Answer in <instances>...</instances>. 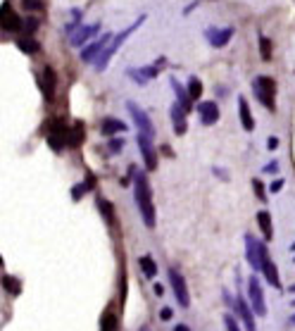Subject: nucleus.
<instances>
[{
	"label": "nucleus",
	"instance_id": "20",
	"mask_svg": "<svg viewBox=\"0 0 295 331\" xmlns=\"http://www.w3.org/2000/svg\"><path fill=\"white\" fill-rule=\"evenodd\" d=\"M257 224H259V229H262L264 241H271V238H274V226H271V215H269L267 210L257 212Z\"/></svg>",
	"mask_w": 295,
	"mask_h": 331
},
{
	"label": "nucleus",
	"instance_id": "27",
	"mask_svg": "<svg viewBox=\"0 0 295 331\" xmlns=\"http://www.w3.org/2000/svg\"><path fill=\"white\" fill-rule=\"evenodd\" d=\"M188 93H190V98H193V100H200V96H202V81L198 79V76H190V79H188Z\"/></svg>",
	"mask_w": 295,
	"mask_h": 331
},
{
	"label": "nucleus",
	"instance_id": "8",
	"mask_svg": "<svg viewBox=\"0 0 295 331\" xmlns=\"http://www.w3.org/2000/svg\"><path fill=\"white\" fill-rule=\"evenodd\" d=\"M169 284L174 289V295L181 307H188L190 305V295H188V289H186V281H184V274H179L176 269H169Z\"/></svg>",
	"mask_w": 295,
	"mask_h": 331
},
{
	"label": "nucleus",
	"instance_id": "19",
	"mask_svg": "<svg viewBox=\"0 0 295 331\" xmlns=\"http://www.w3.org/2000/svg\"><path fill=\"white\" fill-rule=\"evenodd\" d=\"M169 83H172V88H174V93H176V100H179V105L184 108V110H190L193 108V98H190V93L188 91H184V86L176 81V79H169Z\"/></svg>",
	"mask_w": 295,
	"mask_h": 331
},
{
	"label": "nucleus",
	"instance_id": "3",
	"mask_svg": "<svg viewBox=\"0 0 295 331\" xmlns=\"http://www.w3.org/2000/svg\"><path fill=\"white\" fill-rule=\"evenodd\" d=\"M253 91H255L257 100L267 108V110H274L276 105H274V93H276V83L271 76H257L255 81H253Z\"/></svg>",
	"mask_w": 295,
	"mask_h": 331
},
{
	"label": "nucleus",
	"instance_id": "44",
	"mask_svg": "<svg viewBox=\"0 0 295 331\" xmlns=\"http://www.w3.org/2000/svg\"><path fill=\"white\" fill-rule=\"evenodd\" d=\"M174 331H190V329H188L186 324H179V327H174Z\"/></svg>",
	"mask_w": 295,
	"mask_h": 331
},
{
	"label": "nucleus",
	"instance_id": "45",
	"mask_svg": "<svg viewBox=\"0 0 295 331\" xmlns=\"http://www.w3.org/2000/svg\"><path fill=\"white\" fill-rule=\"evenodd\" d=\"M288 324H295V315H291V319H288Z\"/></svg>",
	"mask_w": 295,
	"mask_h": 331
},
{
	"label": "nucleus",
	"instance_id": "26",
	"mask_svg": "<svg viewBox=\"0 0 295 331\" xmlns=\"http://www.w3.org/2000/svg\"><path fill=\"white\" fill-rule=\"evenodd\" d=\"M2 289L7 291L10 295H19V293H22V284H19L17 279H12L10 274H5L2 276Z\"/></svg>",
	"mask_w": 295,
	"mask_h": 331
},
{
	"label": "nucleus",
	"instance_id": "38",
	"mask_svg": "<svg viewBox=\"0 0 295 331\" xmlns=\"http://www.w3.org/2000/svg\"><path fill=\"white\" fill-rule=\"evenodd\" d=\"M281 188H283V179H276V181H271V186H269V191H271V193H279Z\"/></svg>",
	"mask_w": 295,
	"mask_h": 331
},
{
	"label": "nucleus",
	"instance_id": "48",
	"mask_svg": "<svg viewBox=\"0 0 295 331\" xmlns=\"http://www.w3.org/2000/svg\"><path fill=\"white\" fill-rule=\"evenodd\" d=\"M291 305H293V307H295V300H293V303H291Z\"/></svg>",
	"mask_w": 295,
	"mask_h": 331
},
{
	"label": "nucleus",
	"instance_id": "37",
	"mask_svg": "<svg viewBox=\"0 0 295 331\" xmlns=\"http://www.w3.org/2000/svg\"><path fill=\"white\" fill-rule=\"evenodd\" d=\"M172 315H174V312H172V307H162V310H160V319H162V322H169Z\"/></svg>",
	"mask_w": 295,
	"mask_h": 331
},
{
	"label": "nucleus",
	"instance_id": "5",
	"mask_svg": "<svg viewBox=\"0 0 295 331\" xmlns=\"http://www.w3.org/2000/svg\"><path fill=\"white\" fill-rule=\"evenodd\" d=\"M67 136H69V126L60 119H55L50 124V134H48V146L53 148L55 152H62L65 146H67Z\"/></svg>",
	"mask_w": 295,
	"mask_h": 331
},
{
	"label": "nucleus",
	"instance_id": "1",
	"mask_svg": "<svg viewBox=\"0 0 295 331\" xmlns=\"http://www.w3.org/2000/svg\"><path fill=\"white\" fill-rule=\"evenodd\" d=\"M134 186H136V203L141 210V217L143 224L148 229L155 226V205H152V191H150V184L146 179V172H136L134 174Z\"/></svg>",
	"mask_w": 295,
	"mask_h": 331
},
{
	"label": "nucleus",
	"instance_id": "13",
	"mask_svg": "<svg viewBox=\"0 0 295 331\" xmlns=\"http://www.w3.org/2000/svg\"><path fill=\"white\" fill-rule=\"evenodd\" d=\"M231 36H233V29L226 27V29H207V38L210 43L215 45V48H224L228 41H231Z\"/></svg>",
	"mask_w": 295,
	"mask_h": 331
},
{
	"label": "nucleus",
	"instance_id": "4",
	"mask_svg": "<svg viewBox=\"0 0 295 331\" xmlns=\"http://www.w3.org/2000/svg\"><path fill=\"white\" fill-rule=\"evenodd\" d=\"M126 110H129V114H131V119H134V124L138 126L141 134H146L150 138L155 136V126H152V122H150V117H148V112L143 108H138L134 100H129L126 103Z\"/></svg>",
	"mask_w": 295,
	"mask_h": 331
},
{
	"label": "nucleus",
	"instance_id": "41",
	"mask_svg": "<svg viewBox=\"0 0 295 331\" xmlns=\"http://www.w3.org/2000/svg\"><path fill=\"white\" fill-rule=\"evenodd\" d=\"M83 184H86L88 188H93V186H95V177H93V174H91V172L86 174V181H83Z\"/></svg>",
	"mask_w": 295,
	"mask_h": 331
},
{
	"label": "nucleus",
	"instance_id": "30",
	"mask_svg": "<svg viewBox=\"0 0 295 331\" xmlns=\"http://www.w3.org/2000/svg\"><path fill=\"white\" fill-rule=\"evenodd\" d=\"M98 207H100V212L105 215V220L112 224V220H114V212H112V205L110 203H105V200H98Z\"/></svg>",
	"mask_w": 295,
	"mask_h": 331
},
{
	"label": "nucleus",
	"instance_id": "2",
	"mask_svg": "<svg viewBox=\"0 0 295 331\" xmlns=\"http://www.w3.org/2000/svg\"><path fill=\"white\" fill-rule=\"evenodd\" d=\"M143 22H146V17H138V19H136V22H134V24H131L129 29H126V31H121V34H117V36H114V41L110 43L108 48L103 50V55L98 57V65H95V69H98V72H103V69L108 67V62L112 60V55H114V53L119 50V45H121L124 41H126V38H129V36L134 34L136 29H138L141 24H143Z\"/></svg>",
	"mask_w": 295,
	"mask_h": 331
},
{
	"label": "nucleus",
	"instance_id": "9",
	"mask_svg": "<svg viewBox=\"0 0 295 331\" xmlns=\"http://www.w3.org/2000/svg\"><path fill=\"white\" fill-rule=\"evenodd\" d=\"M138 148H141V155H143V160H146V167L152 172V169H157V152L152 148V138L146 136V134H138Z\"/></svg>",
	"mask_w": 295,
	"mask_h": 331
},
{
	"label": "nucleus",
	"instance_id": "28",
	"mask_svg": "<svg viewBox=\"0 0 295 331\" xmlns=\"http://www.w3.org/2000/svg\"><path fill=\"white\" fill-rule=\"evenodd\" d=\"M17 45H19L22 53H36V50H38V43L34 41V38H19Z\"/></svg>",
	"mask_w": 295,
	"mask_h": 331
},
{
	"label": "nucleus",
	"instance_id": "31",
	"mask_svg": "<svg viewBox=\"0 0 295 331\" xmlns=\"http://www.w3.org/2000/svg\"><path fill=\"white\" fill-rule=\"evenodd\" d=\"M259 50H262V57H264V60L271 57V41L264 38V36H259Z\"/></svg>",
	"mask_w": 295,
	"mask_h": 331
},
{
	"label": "nucleus",
	"instance_id": "21",
	"mask_svg": "<svg viewBox=\"0 0 295 331\" xmlns=\"http://www.w3.org/2000/svg\"><path fill=\"white\" fill-rule=\"evenodd\" d=\"M81 143H83V124H81V122H74V124L69 126L67 146H72V148H79Z\"/></svg>",
	"mask_w": 295,
	"mask_h": 331
},
{
	"label": "nucleus",
	"instance_id": "32",
	"mask_svg": "<svg viewBox=\"0 0 295 331\" xmlns=\"http://www.w3.org/2000/svg\"><path fill=\"white\" fill-rule=\"evenodd\" d=\"M86 191H91V188H88L86 184H81V186H74V188H72V198H74V200L79 203V200H81V195L86 193Z\"/></svg>",
	"mask_w": 295,
	"mask_h": 331
},
{
	"label": "nucleus",
	"instance_id": "14",
	"mask_svg": "<svg viewBox=\"0 0 295 331\" xmlns=\"http://www.w3.org/2000/svg\"><path fill=\"white\" fill-rule=\"evenodd\" d=\"M22 27H24V22H22V19L12 12V7L5 2V5H2V29H5V31H19Z\"/></svg>",
	"mask_w": 295,
	"mask_h": 331
},
{
	"label": "nucleus",
	"instance_id": "47",
	"mask_svg": "<svg viewBox=\"0 0 295 331\" xmlns=\"http://www.w3.org/2000/svg\"><path fill=\"white\" fill-rule=\"evenodd\" d=\"M291 250H293V253H295V243H293V246H291Z\"/></svg>",
	"mask_w": 295,
	"mask_h": 331
},
{
	"label": "nucleus",
	"instance_id": "34",
	"mask_svg": "<svg viewBox=\"0 0 295 331\" xmlns=\"http://www.w3.org/2000/svg\"><path fill=\"white\" fill-rule=\"evenodd\" d=\"M24 29H27L29 34H34V31L38 29V19H36V17H29V19H24Z\"/></svg>",
	"mask_w": 295,
	"mask_h": 331
},
{
	"label": "nucleus",
	"instance_id": "39",
	"mask_svg": "<svg viewBox=\"0 0 295 331\" xmlns=\"http://www.w3.org/2000/svg\"><path fill=\"white\" fill-rule=\"evenodd\" d=\"M24 7H29V10H40L43 5H40V0H24Z\"/></svg>",
	"mask_w": 295,
	"mask_h": 331
},
{
	"label": "nucleus",
	"instance_id": "17",
	"mask_svg": "<svg viewBox=\"0 0 295 331\" xmlns=\"http://www.w3.org/2000/svg\"><path fill=\"white\" fill-rule=\"evenodd\" d=\"M98 31H100V24H98V22H95V24H88V27H81L79 31L72 36V45H74V48H79V45H83L91 36H95Z\"/></svg>",
	"mask_w": 295,
	"mask_h": 331
},
{
	"label": "nucleus",
	"instance_id": "29",
	"mask_svg": "<svg viewBox=\"0 0 295 331\" xmlns=\"http://www.w3.org/2000/svg\"><path fill=\"white\" fill-rule=\"evenodd\" d=\"M126 74H129V76H131V79H134L136 83H138V86H146V74H143V69H126Z\"/></svg>",
	"mask_w": 295,
	"mask_h": 331
},
{
	"label": "nucleus",
	"instance_id": "22",
	"mask_svg": "<svg viewBox=\"0 0 295 331\" xmlns=\"http://www.w3.org/2000/svg\"><path fill=\"white\" fill-rule=\"evenodd\" d=\"M55 93V72L50 67L43 69V96H45V100H50Z\"/></svg>",
	"mask_w": 295,
	"mask_h": 331
},
{
	"label": "nucleus",
	"instance_id": "33",
	"mask_svg": "<svg viewBox=\"0 0 295 331\" xmlns=\"http://www.w3.org/2000/svg\"><path fill=\"white\" fill-rule=\"evenodd\" d=\"M253 188H255V195L259 198V200H267V198H264V186H262V181L253 179Z\"/></svg>",
	"mask_w": 295,
	"mask_h": 331
},
{
	"label": "nucleus",
	"instance_id": "25",
	"mask_svg": "<svg viewBox=\"0 0 295 331\" xmlns=\"http://www.w3.org/2000/svg\"><path fill=\"white\" fill-rule=\"evenodd\" d=\"M138 264H141V269H143V274H146L148 279H155V274H157V264H155V260H152L150 255H143V257L138 260Z\"/></svg>",
	"mask_w": 295,
	"mask_h": 331
},
{
	"label": "nucleus",
	"instance_id": "40",
	"mask_svg": "<svg viewBox=\"0 0 295 331\" xmlns=\"http://www.w3.org/2000/svg\"><path fill=\"white\" fill-rule=\"evenodd\" d=\"M276 146H279V138H276V136L267 138V148H269V150H276Z\"/></svg>",
	"mask_w": 295,
	"mask_h": 331
},
{
	"label": "nucleus",
	"instance_id": "6",
	"mask_svg": "<svg viewBox=\"0 0 295 331\" xmlns=\"http://www.w3.org/2000/svg\"><path fill=\"white\" fill-rule=\"evenodd\" d=\"M248 293H250V300H253V310H255L259 317H264L267 315V303H264V291L259 286V279L255 274L250 276V281H248Z\"/></svg>",
	"mask_w": 295,
	"mask_h": 331
},
{
	"label": "nucleus",
	"instance_id": "12",
	"mask_svg": "<svg viewBox=\"0 0 295 331\" xmlns=\"http://www.w3.org/2000/svg\"><path fill=\"white\" fill-rule=\"evenodd\" d=\"M112 41H114V38H112V34H105V36H100V38H98L95 43H91L86 50H81V60H83V62H91V60H93V57L98 55V53H100L105 45H110Z\"/></svg>",
	"mask_w": 295,
	"mask_h": 331
},
{
	"label": "nucleus",
	"instance_id": "49",
	"mask_svg": "<svg viewBox=\"0 0 295 331\" xmlns=\"http://www.w3.org/2000/svg\"><path fill=\"white\" fill-rule=\"evenodd\" d=\"M293 262H295V257H293Z\"/></svg>",
	"mask_w": 295,
	"mask_h": 331
},
{
	"label": "nucleus",
	"instance_id": "35",
	"mask_svg": "<svg viewBox=\"0 0 295 331\" xmlns=\"http://www.w3.org/2000/svg\"><path fill=\"white\" fill-rule=\"evenodd\" d=\"M224 324H226V331H241V327L236 324V319L231 315H224Z\"/></svg>",
	"mask_w": 295,
	"mask_h": 331
},
{
	"label": "nucleus",
	"instance_id": "18",
	"mask_svg": "<svg viewBox=\"0 0 295 331\" xmlns=\"http://www.w3.org/2000/svg\"><path fill=\"white\" fill-rule=\"evenodd\" d=\"M238 117H241V124L245 131H253L255 129V119H253V112H250V105H248L245 98L238 100Z\"/></svg>",
	"mask_w": 295,
	"mask_h": 331
},
{
	"label": "nucleus",
	"instance_id": "43",
	"mask_svg": "<svg viewBox=\"0 0 295 331\" xmlns=\"http://www.w3.org/2000/svg\"><path fill=\"white\" fill-rule=\"evenodd\" d=\"M276 167H279L276 162H269V165L264 167V172H276Z\"/></svg>",
	"mask_w": 295,
	"mask_h": 331
},
{
	"label": "nucleus",
	"instance_id": "24",
	"mask_svg": "<svg viewBox=\"0 0 295 331\" xmlns=\"http://www.w3.org/2000/svg\"><path fill=\"white\" fill-rule=\"evenodd\" d=\"M100 331H119V319L112 310H105V315L100 319Z\"/></svg>",
	"mask_w": 295,
	"mask_h": 331
},
{
	"label": "nucleus",
	"instance_id": "16",
	"mask_svg": "<svg viewBox=\"0 0 295 331\" xmlns=\"http://www.w3.org/2000/svg\"><path fill=\"white\" fill-rule=\"evenodd\" d=\"M172 122H174V134H176V136H184V134H186V129H188V124H186V110H184L179 103L172 108Z\"/></svg>",
	"mask_w": 295,
	"mask_h": 331
},
{
	"label": "nucleus",
	"instance_id": "7",
	"mask_svg": "<svg viewBox=\"0 0 295 331\" xmlns=\"http://www.w3.org/2000/svg\"><path fill=\"white\" fill-rule=\"evenodd\" d=\"M259 253H262V274H264V279H267L274 289L281 291V279H279V272H276V267H274V262H271L269 250H267L264 243H259Z\"/></svg>",
	"mask_w": 295,
	"mask_h": 331
},
{
	"label": "nucleus",
	"instance_id": "10",
	"mask_svg": "<svg viewBox=\"0 0 295 331\" xmlns=\"http://www.w3.org/2000/svg\"><path fill=\"white\" fill-rule=\"evenodd\" d=\"M245 257H248V262L250 267L255 269V272H262V253H259V241H257L255 236L245 234Z\"/></svg>",
	"mask_w": 295,
	"mask_h": 331
},
{
	"label": "nucleus",
	"instance_id": "11",
	"mask_svg": "<svg viewBox=\"0 0 295 331\" xmlns=\"http://www.w3.org/2000/svg\"><path fill=\"white\" fill-rule=\"evenodd\" d=\"M198 117H200V122L205 126L217 124V119H219V108H217V103H212V100L200 103V105H198Z\"/></svg>",
	"mask_w": 295,
	"mask_h": 331
},
{
	"label": "nucleus",
	"instance_id": "46",
	"mask_svg": "<svg viewBox=\"0 0 295 331\" xmlns=\"http://www.w3.org/2000/svg\"><path fill=\"white\" fill-rule=\"evenodd\" d=\"M288 291H291V293H295V284H293V286H291V289H288Z\"/></svg>",
	"mask_w": 295,
	"mask_h": 331
},
{
	"label": "nucleus",
	"instance_id": "36",
	"mask_svg": "<svg viewBox=\"0 0 295 331\" xmlns=\"http://www.w3.org/2000/svg\"><path fill=\"white\" fill-rule=\"evenodd\" d=\"M121 146H124V141H121V138H112V141H110V150H112V152H119Z\"/></svg>",
	"mask_w": 295,
	"mask_h": 331
},
{
	"label": "nucleus",
	"instance_id": "42",
	"mask_svg": "<svg viewBox=\"0 0 295 331\" xmlns=\"http://www.w3.org/2000/svg\"><path fill=\"white\" fill-rule=\"evenodd\" d=\"M155 295H164V286L162 284H155Z\"/></svg>",
	"mask_w": 295,
	"mask_h": 331
},
{
	"label": "nucleus",
	"instance_id": "23",
	"mask_svg": "<svg viewBox=\"0 0 295 331\" xmlns=\"http://www.w3.org/2000/svg\"><path fill=\"white\" fill-rule=\"evenodd\" d=\"M121 131H126V122H119V119H114V117H108V119H103V134H121Z\"/></svg>",
	"mask_w": 295,
	"mask_h": 331
},
{
	"label": "nucleus",
	"instance_id": "15",
	"mask_svg": "<svg viewBox=\"0 0 295 331\" xmlns=\"http://www.w3.org/2000/svg\"><path fill=\"white\" fill-rule=\"evenodd\" d=\"M236 312H238V317H241L245 331H257L255 329V317H253L250 307H248V303H245L243 298H238V300H236Z\"/></svg>",
	"mask_w": 295,
	"mask_h": 331
}]
</instances>
